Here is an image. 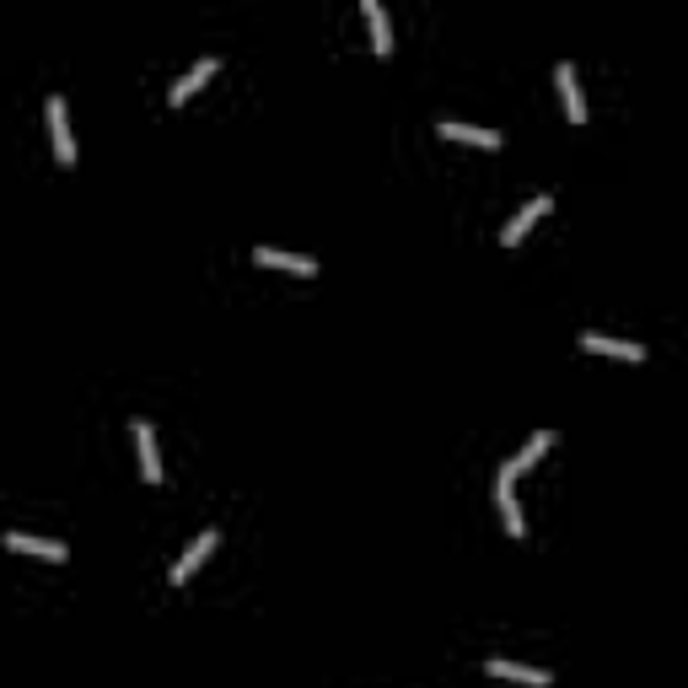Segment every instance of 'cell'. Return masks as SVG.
<instances>
[{
  "label": "cell",
  "mask_w": 688,
  "mask_h": 688,
  "mask_svg": "<svg viewBox=\"0 0 688 688\" xmlns=\"http://www.w3.org/2000/svg\"><path fill=\"white\" fill-rule=\"evenodd\" d=\"M43 113H49L54 156H60V162H76V135H70V119H65V97H49V103H43Z\"/></svg>",
  "instance_id": "obj_5"
},
{
  "label": "cell",
  "mask_w": 688,
  "mask_h": 688,
  "mask_svg": "<svg viewBox=\"0 0 688 688\" xmlns=\"http://www.w3.org/2000/svg\"><path fill=\"white\" fill-rule=\"evenodd\" d=\"M215 65H221V60H215V54H205V60H194V65L178 76V81L167 86V103H172V108H178V103H189V97L199 92V86H205V81L215 76Z\"/></svg>",
  "instance_id": "obj_2"
},
{
  "label": "cell",
  "mask_w": 688,
  "mask_h": 688,
  "mask_svg": "<svg viewBox=\"0 0 688 688\" xmlns=\"http://www.w3.org/2000/svg\"><path fill=\"white\" fill-rule=\"evenodd\" d=\"M495 495H500V516H506V533H511V538H522V533H527V516H522V506H516V495H511V490H500V484H495Z\"/></svg>",
  "instance_id": "obj_14"
},
{
  "label": "cell",
  "mask_w": 688,
  "mask_h": 688,
  "mask_svg": "<svg viewBox=\"0 0 688 688\" xmlns=\"http://www.w3.org/2000/svg\"><path fill=\"white\" fill-rule=\"evenodd\" d=\"M129 430H135V452H140V479L146 484H156L162 479V457H156V430H151V420H129Z\"/></svg>",
  "instance_id": "obj_4"
},
{
  "label": "cell",
  "mask_w": 688,
  "mask_h": 688,
  "mask_svg": "<svg viewBox=\"0 0 688 688\" xmlns=\"http://www.w3.org/2000/svg\"><path fill=\"white\" fill-rule=\"evenodd\" d=\"M490 678H511V683H527V688H549V683H554L543 667L511 662V656H490Z\"/></svg>",
  "instance_id": "obj_7"
},
{
  "label": "cell",
  "mask_w": 688,
  "mask_h": 688,
  "mask_svg": "<svg viewBox=\"0 0 688 688\" xmlns=\"http://www.w3.org/2000/svg\"><path fill=\"white\" fill-rule=\"evenodd\" d=\"M436 129H441L447 140H473V146H484V151H495V146H500L495 129H479V124H463V119H441Z\"/></svg>",
  "instance_id": "obj_12"
},
{
  "label": "cell",
  "mask_w": 688,
  "mask_h": 688,
  "mask_svg": "<svg viewBox=\"0 0 688 688\" xmlns=\"http://www.w3.org/2000/svg\"><path fill=\"white\" fill-rule=\"evenodd\" d=\"M253 258H258V264H269V269H296V275H318V258H307V253H285V248H269V242H258Z\"/></svg>",
  "instance_id": "obj_10"
},
{
  "label": "cell",
  "mask_w": 688,
  "mask_h": 688,
  "mask_svg": "<svg viewBox=\"0 0 688 688\" xmlns=\"http://www.w3.org/2000/svg\"><path fill=\"white\" fill-rule=\"evenodd\" d=\"M6 549H17V554H38V559H54V565L65 559V543H60V538H33V533H6Z\"/></svg>",
  "instance_id": "obj_11"
},
{
  "label": "cell",
  "mask_w": 688,
  "mask_h": 688,
  "mask_svg": "<svg viewBox=\"0 0 688 688\" xmlns=\"http://www.w3.org/2000/svg\"><path fill=\"white\" fill-rule=\"evenodd\" d=\"M215 543H221V533L210 527V533H199V538L189 543V549H183L178 559H172V586H183V581H189L194 570L205 565V554H215Z\"/></svg>",
  "instance_id": "obj_3"
},
{
  "label": "cell",
  "mask_w": 688,
  "mask_h": 688,
  "mask_svg": "<svg viewBox=\"0 0 688 688\" xmlns=\"http://www.w3.org/2000/svg\"><path fill=\"white\" fill-rule=\"evenodd\" d=\"M543 210H549V194H533V199H527V205H522V210H516V215H511V221H506V226H500V242H506V248H516V242H522V237H527V226H533V221H538V215H543Z\"/></svg>",
  "instance_id": "obj_9"
},
{
  "label": "cell",
  "mask_w": 688,
  "mask_h": 688,
  "mask_svg": "<svg viewBox=\"0 0 688 688\" xmlns=\"http://www.w3.org/2000/svg\"><path fill=\"white\" fill-rule=\"evenodd\" d=\"M581 350H592V355H619V361H645V344H635V339H613V334H597V328H586V334H581Z\"/></svg>",
  "instance_id": "obj_6"
},
{
  "label": "cell",
  "mask_w": 688,
  "mask_h": 688,
  "mask_svg": "<svg viewBox=\"0 0 688 688\" xmlns=\"http://www.w3.org/2000/svg\"><path fill=\"white\" fill-rule=\"evenodd\" d=\"M366 22H371V49L387 60V54H393V22H387L382 0H366Z\"/></svg>",
  "instance_id": "obj_13"
},
{
  "label": "cell",
  "mask_w": 688,
  "mask_h": 688,
  "mask_svg": "<svg viewBox=\"0 0 688 688\" xmlns=\"http://www.w3.org/2000/svg\"><path fill=\"white\" fill-rule=\"evenodd\" d=\"M549 441H554L549 430H533V436H527V447H522V452H511L506 463H500V490H516V479H522V473L533 468L543 452H549Z\"/></svg>",
  "instance_id": "obj_1"
},
{
  "label": "cell",
  "mask_w": 688,
  "mask_h": 688,
  "mask_svg": "<svg viewBox=\"0 0 688 688\" xmlns=\"http://www.w3.org/2000/svg\"><path fill=\"white\" fill-rule=\"evenodd\" d=\"M554 86H559V97H565L570 124H581V119H586V97H581V86H576V65H570V60L554 65Z\"/></svg>",
  "instance_id": "obj_8"
}]
</instances>
